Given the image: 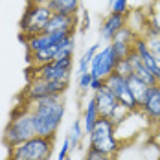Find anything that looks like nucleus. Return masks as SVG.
Here are the masks:
<instances>
[{"label":"nucleus","mask_w":160,"mask_h":160,"mask_svg":"<svg viewBox=\"0 0 160 160\" xmlns=\"http://www.w3.org/2000/svg\"><path fill=\"white\" fill-rule=\"evenodd\" d=\"M30 111H32L35 134L55 138L57 131L63 123L64 112H66L64 96H48L37 99L30 103Z\"/></svg>","instance_id":"1"},{"label":"nucleus","mask_w":160,"mask_h":160,"mask_svg":"<svg viewBox=\"0 0 160 160\" xmlns=\"http://www.w3.org/2000/svg\"><path fill=\"white\" fill-rule=\"evenodd\" d=\"M32 136H35V127H33L30 103L22 99L15 107V111L11 112V118L8 122V125L4 127L2 144L6 145V149H11L15 145L30 140Z\"/></svg>","instance_id":"2"},{"label":"nucleus","mask_w":160,"mask_h":160,"mask_svg":"<svg viewBox=\"0 0 160 160\" xmlns=\"http://www.w3.org/2000/svg\"><path fill=\"white\" fill-rule=\"evenodd\" d=\"M116 132H118L116 123L111 122L109 118L99 116V120L96 122L94 129L88 132V147L114 157L120 151V147H122V142H120Z\"/></svg>","instance_id":"3"},{"label":"nucleus","mask_w":160,"mask_h":160,"mask_svg":"<svg viewBox=\"0 0 160 160\" xmlns=\"http://www.w3.org/2000/svg\"><path fill=\"white\" fill-rule=\"evenodd\" d=\"M53 15V11L50 9L46 4L42 2H35V0H28L26 9L20 17L18 28H20V39L24 37H32V35H39L46 30L50 18Z\"/></svg>","instance_id":"4"},{"label":"nucleus","mask_w":160,"mask_h":160,"mask_svg":"<svg viewBox=\"0 0 160 160\" xmlns=\"http://www.w3.org/2000/svg\"><path fill=\"white\" fill-rule=\"evenodd\" d=\"M53 140L35 134L30 140L8 149L6 160H52L53 155Z\"/></svg>","instance_id":"5"},{"label":"nucleus","mask_w":160,"mask_h":160,"mask_svg":"<svg viewBox=\"0 0 160 160\" xmlns=\"http://www.w3.org/2000/svg\"><path fill=\"white\" fill-rule=\"evenodd\" d=\"M74 55H66L61 59H53L41 66H28L26 78H42L46 81H68L72 79Z\"/></svg>","instance_id":"6"},{"label":"nucleus","mask_w":160,"mask_h":160,"mask_svg":"<svg viewBox=\"0 0 160 160\" xmlns=\"http://www.w3.org/2000/svg\"><path fill=\"white\" fill-rule=\"evenodd\" d=\"M68 87H70L68 81H46L42 78H28V85L20 94V99L33 103L48 96H64Z\"/></svg>","instance_id":"7"},{"label":"nucleus","mask_w":160,"mask_h":160,"mask_svg":"<svg viewBox=\"0 0 160 160\" xmlns=\"http://www.w3.org/2000/svg\"><path fill=\"white\" fill-rule=\"evenodd\" d=\"M94 99H96L99 116L109 118L111 122L116 123V127H118L120 123H123V122H125V118L131 114V112H129L127 109H125L118 99H116V96L112 94L105 85H103L98 92H94Z\"/></svg>","instance_id":"8"},{"label":"nucleus","mask_w":160,"mask_h":160,"mask_svg":"<svg viewBox=\"0 0 160 160\" xmlns=\"http://www.w3.org/2000/svg\"><path fill=\"white\" fill-rule=\"evenodd\" d=\"M105 87L111 90L112 94L116 96V99L127 109L129 112H136L140 111V103L134 99L131 88H129V83H127V78L120 72H112L111 76L105 79Z\"/></svg>","instance_id":"9"},{"label":"nucleus","mask_w":160,"mask_h":160,"mask_svg":"<svg viewBox=\"0 0 160 160\" xmlns=\"http://www.w3.org/2000/svg\"><path fill=\"white\" fill-rule=\"evenodd\" d=\"M120 63V57L114 53L111 44H105L103 48H99L96 52V55L92 57V63H90V74L92 78L98 79H107L112 72H116Z\"/></svg>","instance_id":"10"},{"label":"nucleus","mask_w":160,"mask_h":160,"mask_svg":"<svg viewBox=\"0 0 160 160\" xmlns=\"http://www.w3.org/2000/svg\"><path fill=\"white\" fill-rule=\"evenodd\" d=\"M138 35H140V33L136 32V30H132L131 26H123L120 32L116 33V37L112 39L109 44L112 46L114 53H116L120 59H123V57H127L129 53L134 50V42H136Z\"/></svg>","instance_id":"11"},{"label":"nucleus","mask_w":160,"mask_h":160,"mask_svg":"<svg viewBox=\"0 0 160 160\" xmlns=\"http://www.w3.org/2000/svg\"><path fill=\"white\" fill-rule=\"evenodd\" d=\"M76 30H79V15L53 13L44 32H55V33H64V35H74Z\"/></svg>","instance_id":"12"},{"label":"nucleus","mask_w":160,"mask_h":160,"mask_svg":"<svg viewBox=\"0 0 160 160\" xmlns=\"http://www.w3.org/2000/svg\"><path fill=\"white\" fill-rule=\"evenodd\" d=\"M140 112L151 123H160V88L157 85L149 87L145 98L140 103Z\"/></svg>","instance_id":"13"},{"label":"nucleus","mask_w":160,"mask_h":160,"mask_svg":"<svg viewBox=\"0 0 160 160\" xmlns=\"http://www.w3.org/2000/svg\"><path fill=\"white\" fill-rule=\"evenodd\" d=\"M123 26H127V15H118V13H109L101 18L99 22V37L107 42H111Z\"/></svg>","instance_id":"14"},{"label":"nucleus","mask_w":160,"mask_h":160,"mask_svg":"<svg viewBox=\"0 0 160 160\" xmlns=\"http://www.w3.org/2000/svg\"><path fill=\"white\" fill-rule=\"evenodd\" d=\"M134 53L142 59V63L155 74V78L160 81V64L157 63V59L153 57V53H151V50L147 46V41H145L144 35H138V39H136V42H134Z\"/></svg>","instance_id":"15"},{"label":"nucleus","mask_w":160,"mask_h":160,"mask_svg":"<svg viewBox=\"0 0 160 160\" xmlns=\"http://www.w3.org/2000/svg\"><path fill=\"white\" fill-rule=\"evenodd\" d=\"M129 61H131V68H132V74L136 76V78H140V79L144 81L145 85H149V87H155V85H158V79L155 78V74L142 63V59L134 53V50L131 52L127 55Z\"/></svg>","instance_id":"16"},{"label":"nucleus","mask_w":160,"mask_h":160,"mask_svg":"<svg viewBox=\"0 0 160 160\" xmlns=\"http://www.w3.org/2000/svg\"><path fill=\"white\" fill-rule=\"evenodd\" d=\"M46 4L53 13H63V15H78L81 9V0H35Z\"/></svg>","instance_id":"17"},{"label":"nucleus","mask_w":160,"mask_h":160,"mask_svg":"<svg viewBox=\"0 0 160 160\" xmlns=\"http://www.w3.org/2000/svg\"><path fill=\"white\" fill-rule=\"evenodd\" d=\"M81 120H83V129H85V136H88V132L94 129L96 122L99 120V111H98L96 99L94 96L87 101V105L83 107V114H81Z\"/></svg>","instance_id":"18"},{"label":"nucleus","mask_w":160,"mask_h":160,"mask_svg":"<svg viewBox=\"0 0 160 160\" xmlns=\"http://www.w3.org/2000/svg\"><path fill=\"white\" fill-rule=\"evenodd\" d=\"M125 78H127L129 88H131V92H132L134 99H136L138 103H142V99L145 98L147 90H149V85H145L144 81L140 79V78H136L134 74H131V76H125Z\"/></svg>","instance_id":"19"},{"label":"nucleus","mask_w":160,"mask_h":160,"mask_svg":"<svg viewBox=\"0 0 160 160\" xmlns=\"http://www.w3.org/2000/svg\"><path fill=\"white\" fill-rule=\"evenodd\" d=\"M101 48V44L99 42H94V44H90L88 48L85 50V53L79 57V61H78V76L79 74H85V72H90V63H92V57L96 55V52Z\"/></svg>","instance_id":"20"},{"label":"nucleus","mask_w":160,"mask_h":160,"mask_svg":"<svg viewBox=\"0 0 160 160\" xmlns=\"http://www.w3.org/2000/svg\"><path fill=\"white\" fill-rule=\"evenodd\" d=\"M68 136H70L72 151H74V149H78V145L81 144V140L85 138V129H83V120H81V118L74 120V123H72V127H70Z\"/></svg>","instance_id":"21"},{"label":"nucleus","mask_w":160,"mask_h":160,"mask_svg":"<svg viewBox=\"0 0 160 160\" xmlns=\"http://www.w3.org/2000/svg\"><path fill=\"white\" fill-rule=\"evenodd\" d=\"M109 9H111V13L127 15L131 11V4H129V0H109Z\"/></svg>","instance_id":"22"},{"label":"nucleus","mask_w":160,"mask_h":160,"mask_svg":"<svg viewBox=\"0 0 160 160\" xmlns=\"http://www.w3.org/2000/svg\"><path fill=\"white\" fill-rule=\"evenodd\" d=\"M144 37H145V41H147V46L151 50L153 57L160 64V35H144Z\"/></svg>","instance_id":"23"},{"label":"nucleus","mask_w":160,"mask_h":160,"mask_svg":"<svg viewBox=\"0 0 160 160\" xmlns=\"http://www.w3.org/2000/svg\"><path fill=\"white\" fill-rule=\"evenodd\" d=\"M85 160H114V157L107 155V153H101V151H98V149H92V147H87Z\"/></svg>","instance_id":"24"},{"label":"nucleus","mask_w":160,"mask_h":160,"mask_svg":"<svg viewBox=\"0 0 160 160\" xmlns=\"http://www.w3.org/2000/svg\"><path fill=\"white\" fill-rule=\"evenodd\" d=\"M90 83H92V74L90 72H85V74L78 76V88H79V92L90 90Z\"/></svg>","instance_id":"25"},{"label":"nucleus","mask_w":160,"mask_h":160,"mask_svg":"<svg viewBox=\"0 0 160 160\" xmlns=\"http://www.w3.org/2000/svg\"><path fill=\"white\" fill-rule=\"evenodd\" d=\"M70 153H72V144H70V136L66 134L63 140V145H61V149L57 153V160H66L70 157Z\"/></svg>","instance_id":"26"},{"label":"nucleus","mask_w":160,"mask_h":160,"mask_svg":"<svg viewBox=\"0 0 160 160\" xmlns=\"http://www.w3.org/2000/svg\"><path fill=\"white\" fill-rule=\"evenodd\" d=\"M81 32H87L88 28H90V17H88V11H83V15H81Z\"/></svg>","instance_id":"27"},{"label":"nucleus","mask_w":160,"mask_h":160,"mask_svg":"<svg viewBox=\"0 0 160 160\" xmlns=\"http://www.w3.org/2000/svg\"><path fill=\"white\" fill-rule=\"evenodd\" d=\"M105 85V79H98V78H92V83H90V90L92 92H98L101 87Z\"/></svg>","instance_id":"28"},{"label":"nucleus","mask_w":160,"mask_h":160,"mask_svg":"<svg viewBox=\"0 0 160 160\" xmlns=\"http://www.w3.org/2000/svg\"><path fill=\"white\" fill-rule=\"evenodd\" d=\"M157 87H158V88H160V81H158V85H157Z\"/></svg>","instance_id":"29"},{"label":"nucleus","mask_w":160,"mask_h":160,"mask_svg":"<svg viewBox=\"0 0 160 160\" xmlns=\"http://www.w3.org/2000/svg\"><path fill=\"white\" fill-rule=\"evenodd\" d=\"M66 160H72V158H70V157H68V158H66Z\"/></svg>","instance_id":"30"},{"label":"nucleus","mask_w":160,"mask_h":160,"mask_svg":"<svg viewBox=\"0 0 160 160\" xmlns=\"http://www.w3.org/2000/svg\"><path fill=\"white\" fill-rule=\"evenodd\" d=\"M158 160H160V157H158Z\"/></svg>","instance_id":"31"}]
</instances>
